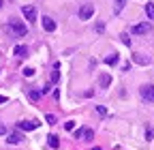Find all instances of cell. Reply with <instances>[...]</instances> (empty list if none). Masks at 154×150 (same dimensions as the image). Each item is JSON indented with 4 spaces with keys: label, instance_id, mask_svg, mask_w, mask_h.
<instances>
[{
    "label": "cell",
    "instance_id": "1",
    "mask_svg": "<svg viewBox=\"0 0 154 150\" xmlns=\"http://www.w3.org/2000/svg\"><path fill=\"white\" fill-rule=\"evenodd\" d=\"M7 28L13 32V36H26V34H28V28H26V24H24V22H19V20H11Z\"/></svg>",
    "mask_w": 154,
    "mask_h": 150
},
{
    "label": "cell",
    "instance_id": "2",
    "mask_svg": "<svg viewBox=\"0 0 154 150\" xmlns=\"http://www.w3.org/2000/svg\"><path fill=\"white\" fill-rule=\"evenodd\" d=\"M75 139H82V142H92L94 139V131L92 129H88V127H84V129H77L75 131Z\"/></svg>",
    "mask_w": 154,
    "mask_h": 150
},
{
    "label": "cell",
    "instance_id": "3",
    "mask_svg": "<svg viewBox=\"0 0 154 150\" xmlns=\"http://www.w3.org/2000/svg\"><path fill=\"white\" fill-rule=\"evenodd\" d=\"M131 32H133V34H137V36H141V34H148V32H152V24H150V22L135 24V26L131 28Z\"/></svg>",
    "mask_w": 154,
    "mask_h": 150
},
{
    "label": "cell",
    "instance_id": "4",
    "mask_svg": "<svg viewBox=\"0 0 154 150\" xmlns=\"http://www.w3.org/2000/svg\"><path fill=\"white\" fill-rule=\"evenodd\" d=\"M139 92H141V99H143V101H148V103H154V86H152V84H146V86H141V88H139Z\"/></svg>",
    "mask_w": 154,
    "mask_h": 150
},
{
    "label": "cell",
    "instance_id": "5",
    "mask_svg": "<svg viewBox=\"0 0 154 150\" xmlns=\"http://www.w3.org/2000/svg\"><path fill=\"white\" fill-rule=\"evenodd\" d=\"M22 13H24V17H26L30 24H34V22H36V7L26 5V7H22Z\"/></svg>",
    "mask_w": 154,
    "mask_h": 150
},
{
    "label": "cell",
    "instance_id": "6",
    "mask_svg": "<svg viewBox=\"0 0 154 150\" xmlns=\"http://www.w3.org/2000/svg\"><path fill=\"white\" fill-rule=\"evenodd\" d=\"M17 129L19 131H34V129H38V122L36 120H22V122H17Z\"/></svg>",
    "mask_w": 154,
    "mask_h": 150
},
{
    "label": "cell",
    "instance_id": "7",
    "mask_svg": "<svg viewBox=\"0 0 154 150\" xmlns=\"http://www.w3.org/2000/svg\"><path fill=\"white\" fill-rule=\"evenodd\" d=\"M92 15H94V7H92V5H84V7L79 9V20L86 22V20H90Z\"/></svg>",
    "mask_w": 154,
    "mask_h": 150
},
{
    "label": "cell",
    "instance_id": "8",
    "mask_svg": "<svg viewBox=\"0 0 154 150\" xmlns=\"http://www.w3.org/2000/svg\"><path fill=\"white\" fill-rule=\"evenodd\" d=\"M43 30L45 32H54L56 30V22L51 20V17H47V15L43 17Z\"/></svg>",
    "mask_w": 154,
    "mask_h": 150
},
{
    "label": "cell",
    "instance_id": "9",
    "mask_svg": "<svg viewBox=\"0 0 154 150\" xmlns=\"http://www.w3.org/2000/svg\"><path fill=\"white\" fill-rule=\"evenodd\" d=\"M24 139V135L22 133H7V144H19V142H22Z\"/></svg>",
    "mask_w": 154,
    "mask_h": 150
},
{
    "label": "cell",
    "instance_id": "10",
    "mask_svg": "<svg viewBox=\"0 0 154 150\" xmlns=\"http://www.w3.org/2000/svg\"><path fill=\"white\" fill-rule=\"evenodd\" d=\"M109 84H111V75L109 73H103L101 77H99V88H109Z\"/></svg>",
    "mask_w": 154,
    "mask_h": 150
},
{
    "label": "cell",
    "instance_id": "11",
    "mask_svg": "<svg viewBox=\"0 0 154 150\" xmlns=\"http://www.w3.org/2000/svg\"><path fill=\"white\" fill-rule=\"evenodd\" d=\"M60 82V64H54V71H51V84H58Z\"/></svg>",
    "mask_w": 154,
    "mask_h": 150
},
{
    "label": "cell",
    "instance_id": "12",
    "mask_svg": "<svg viewBox=\"0 0 154 150\" xmlns=\"http://www.w3.org/2000/svg\"><path fill=\"white\" fill-rule=\"evenodd\" d=\"M13 54L17 56V58H24V56L28 54V47H26V45H17V47L13 49Z\"/></svg>",
    "mask_w": 154,
    "mask_h": 150
},
{
    "label": "cell",
    "instance_id": "13",
    "mask_svg": "<svg viewBox=\"0 0 154 150\" xmlns=\"http://www.w3.org/2000/svg\"><path fill=\"white\" fill-rule=\"evenodd\" d=\"M133 62H137V64H148L150 58H146V56H141V54H133Z\"/></svg>",
    "mask_w": 154,
    "mask_h": 150
},
{
    "label": "cell",
    "instance_id": "14",
    "mask_svg": "<svg viewBox=\"0 0 154 150\" xmlns=\"http://www.w3.org/2000/svg\"><path fill=\"white\" fill-rule=\"evenodd\" d=\"M118 60H120V56H118V54H111V56H107V58H105V62H107L109 67L118 64Z\"/></svg>",
    "mask_w": 154,
    "mask_h": 150
},
{
    "label": "cell",
    "instance_id": "15",
    "mask_svg": "<svg viewBox=\"0 0 154 150\" xmlns=\"http://www.w3.org/2000/svg\"><path fill=\"white\" fill-rule=\"evenodd\" d=\"M47 144L51 148H58V146H60V139H58V135H47Z\"/></svg>",
    "mask_w": 154,
    "mask_h": 150
},
{
    "label": "cell",
    "instance_id": "16",
    "mask_svg": "<svg viewBox=\"0 0 154 150\" xmlns=\"http://www.w3.org/2000/svg\"><path fill=\"white\" fill-rule=\"evenodd\" d=\"M28 97L32 101H38V99H41V90H28Z\"/></svg>",
    "mask_w": 154,
    "mask_h": 150
},
{
    "label": "cell",
    "instance_id": "17",
    "mask_svg": "<svg viewBox=\"0 0 154 150\" xmlns=\"http://www.w3.org/2000/svg\"><path fill=\"white\" fill-rule=\"evenodd\" d=\"M146 15L150 17V20H154V5H152V2L146 5Z\"/></svg>",
    "mask_w": 154,
    "mask_h": 150
},
{
    "label": "cell",
    "instance_id": "18",
    "mask_svg": "<svg viewBox=\"0 0 154 150\" xmlns=\"http://www.w3.org/2000/svg\"><path fill=\"white\" fill-rule=\"evenodd\" d=\"M124 2H126V0H118V2H116V13H120L124 9Z\"/></svg>",
    "mask_w": 154,
    "mask_h": 150
},
{
    "label": "cell",
    "instance_id": "19",
    "mask_svg": "<svg viewBox=\"0 0 154 150\" xmlns=\"http://www.w3.org/2000/svg\"><path fill=\"white\" fill-rule=\"evenodd\" d=\"M45 120H47V124H56V116H54V114H47Z\"/></svg>",
    "mask_w": 154,
    "mask_h": 150
},
{
    "label": "cell",
    "instance_id": "20",
    "mask_svg": "<svg viewBox=\"0 0 154 150\" xmlns=\"http://www.w3.org/2000/svg\"><path fill=\"white\" fill-rule=\"evenodd\" d=\"M24 75H26V77H32V75H34V69L26 67V69H24Z\"/></svg>",
    "mask_w": 154,
    "mask_h": 150
},
{
    "label": "cell",
    "instance_id": "21",
    "mask_svg": "<svg viewBox=\"0 0 154 150\" xmlns=\"http://www.w3.org/2000/svg\"><path fill=\"white\" fill-rule=\"evenodd\" d=\"M64 129H66V131H73V129H75V122H73V120L64 122Z\"/></svg>",
    "mask_w": 154,
    "mask_h": 150
},
{
    "label": "cell",
    "instance_id": "22",
    "mask_svg": "<svg viewBox=\"0 0 154 150\" xmlns=\"http://www.w3.org/2000/svg\"><path fill=\"white\" fill-rule=\"evenodd\" d=\"M96 111H99V114H101V116H105V114H107V109H105L103 105H96Z\"/></svg>",
    "mask_w": 154,
    "mask_h": 150
},
{
    "label": "cell",
    "instance_id": "23",
    "mask_svg": "<svg viewBox=\"0 0 154 150\" xmlns=\"http://www.w3.org/2000/svg\"><path fill=\"white\" fill-rule=\"evenodd\" d=\"M7 101H9V99H7L5 95H0V105H2V103H7Z\"/></svg>",
    "mask_w": 154,
    "mask_h": 150
},
{
    "label": "cell",
    "instance_id": "24",
    "mask_svg": "<svg viewBox=\"0 0 154 150\" xmlns=\"http://www.w3.org/2000/svg\"><path fill=\"white\" fill-rule=\"evenodd\" d=\"M7 133V129H5V124H0V135H5Z\"/></svg>",
    "mask_w": 154,
    "mask_h": 150
},
{
    "label": "cell",
    "instance_id": "25",
    "mask_svg": "<svg viewBox=\"0 0 154 150\" xmlns=\"http://www.w3.org/2000/svg\"><path fill=\"white\" fill-rule=\"evenodd\" d=\"M92 150H101V146H94V148H92Z\"/></svg>",
    "mask_w": 154,
    "mask_h": 150
},
{
    "label": "cell",
    "instance_id": "26",
    "mask_svg": "<svg viewBox=\"0 0 154 150\" xmlns=\"http://www.w3.org/2000/svg\"><path fill=\"white\" fill-rule=\"evenodd\" d=\"M0 9H2V0H0Z\"/></svg>",
    "mask_w": 154,
    "mask_h": 150
}]
</instances>
